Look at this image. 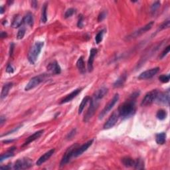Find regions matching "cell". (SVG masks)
<instances>
[{
  "instance_id": "484cf974",
  "label": "cell",
  "mask_w": 170,
  "mask_h": 170,
  "mask_svg": "<svg viewBox=\"0 0 170 170\" xmlns=\"http://www.w3.org/2000/svg\"><path fill=\"white\" fill-rule=\"evenodd\" d=\"M76 67L78 68L79 71L81 74H85L86 72L85 69V65L84 62V59H83V56H80L76 62Z\"/></svg>"
},
{
  "instance_id": "7402d4cb",
  "label": "cell",
  "mask_w": 170,
  "mask_h": 170,
  "mask_svg": "<svg viewBox=\"0 0 170 170\" xmlns=\"http://www.w3.org/2000/svg\"><path fill=\"white\" fill-rule=\"evenodd\" d=\"M13 86V83L12 82H7L6 84H5L3 86L1 93V99H4V98L6 97L7 96V94L10 92V89L12 88Z\"/></svg>"
},
{
  "instance_id": "52a82bcc",
  "label": "cell",
  "mask_w": 170,
  "mask_h": 170,
  "mask_svg": "<svg viewBox=\"0 0 170 170\" xmlns=\"http://www.w3.org/2000/svg\"><path fill=\"white\" fill-rule=\"evenodd\" d=\"M118 100H119V94H116L114 96V97L112 98V99L110 101L107 105H106V106L104 107V109L100 113L99 116H98V118H99V120H102V119L104 117V116L108 114V113L110 111V110L114 107V106L116 104V102H118Z\"/></svg>"
},
{
  "instance_id": "8d00e7d4",
  "label": "cell",
  "mask_w": 170,
  "mask_h": 170,
  "mask_svg": "<svg viewBox=\"0 0 170 170\" xmlns=\"http://www.w3.org/2000/svg\"><path fill=\"white\" fill-rule=\"evenodd\" d=\"M169 25H170L169 20H167L166 21V22H164L160 26V30H162V29H164L169 28Z\"/></svg>"
},
{
  "instance_id": "ba28073f",
  "label": "cell",
  "mask_w": 170,
  "mask_h": 170,
  "mask_svg": "<svg viewBox=\"0 0 170 170\" xmlns=\"http://www.w3.org/2000/svg\"><path fill=\"white\" fill-rule=\"evenodd\" d=\"M33 166V161L29 158H22L15 163V169H29Z\"/></svg>"
},
{
  "instance_id": "d6a6232c",
  "label": "cell",
  "mask_w": 170,
  "mask_h": 170,
  "mask_svg": "<svg viewBox=\"0 0 170 170\" xmlns=\"http://www.w3.org/2000/svg\"><path fill=\"white\" fill-rule=\"evenodd\" d=\"M25 34V28H22L20 29L18 33H17V39H22L24 37Z\"/></svg>"
},
{
  "instance_id": "7a4b0ae2",
  "label": "cell",
  "mask_w": 170,
  "mask_h": 170,
  "mask_svg": "<svg viewBox=\"0 0 170 170\" xmlns=\"http://www.w3.org/2000/svg\"><path fill=\"white\" fill-rule=\"evenodd\" d=\"M44 46V42L37 41L33 45L28 53V60L31 64H35Z\"/></svg>"
},
{
  "instance_id": "60d3db41",
  "label": "cell",
  "mask_w": 170,
  "mask_h": 170,
  "mask_svg": "<svg viewBox=\"0 0 170 170\" xmlns=\"http://www.w3.org/2000/svg\"><path fill=\"white\" fill-rule=\"evenodd\" d=\"M75 134H76V129H73L72 131H71V132L68 134L67 135V140H71L72 139L73 137L75 136Z\"/></svg>"
},
{
  "instance_id": "e0dca14e",
  "label": "cell",
  "mask_w": 170,
  "mask_h": 170,
  "mask_svg": "<svg viewBox=\"0 0 170 170\" xmlns=\"http://www.w3.org/2000/svg\"><path fill=\"white\" fill-rule=\"evenodd\" d=\"M82 91V88H77L76 90L73 91L72 92H71L69 94H68L67 96H66V97L64 98L63 99L61 100V101L60 102V104H65L67 103L70 101L72 100L74 98H75L77 95H78L80 92Z\"/></svg>"
},
{
  "instance_id": "603a6c76",
  "label": "cell",
  "mask_w": 170,
  "mask_h": 170,
  "mask_svg": "<svg viewBox=\"0 0 170 170\" xmlns=\"http://www.w3.org/2000/svg\"><path fill=\"white\" fill-rule=\"evenodd\" d=\"M16 147H11L10 149H9V150L7 151V152H5V154H1V157H0V162H2L3 161L7 159V158L10 157H12L14 156V150H16Z\"/></svg>"
},
{
  "instance_id": "30bf717a",
  "label": "cell",
  "mask_w": 170,
  "mask_h": 170,
  "mask_svg": "<svg viewBox=\"0 0 170 170\" xmlns=\"http://www.w3.org/2000/svg\"><path fill=\"white\" fill-rule=\"evenodd\" d=\"M169 90H167L163 92H159L155 101L157 104H165L168 106L169 103Z\"/></svg>"
},
{
  "instance_id": "f1b7e54d",
  "label": "cell",
  "mask_w": 170,
  "mask_h": 170,
  "mask_svg": "<svg viewBox=\"0 0 170 170\" xmlns=\"http://www.w3.org/2000/svg\"><path fill=\"white\" fill-rule=\"evenodd\" d=\"M90 100H91V98L88 96L83 98V100H82V102H81V103H80V106H79V114H80L82 112L85 106L86 105V104L88 103V102Z\"/></svg>"
},
{
  "instance_id": "b9f144b4",
  "label": "cell",
  "mask_w": 170,
  "mask_h": 170,
  "mask_svg": "<svg viewBox=\"0 0 170 170\" xmlns=\"http://www.w3.org/2000/svg\"><path fill=\"white\" fill-rule=\"evenodd\" d=\"M6 72H7V73H10V74H12V73H14V68H13V67H12V65H11V64L8 65V66L7 67Z\"/></svg>"
},
{
  "instance_id": "ab89813d",
  "label": "cell",
  "mask_w": 170,
  "mask_h": 170,
  "mask_svg": "<svg viewBox=\"0 0 170 170\" xmlns=\"http://www.w3.org/2000/svg\"><path fill=\"white\" fill-rule=\"evenodd\" d=\"M83 16L82 15H80L79 17V21L78 23H77V26L79 28H82L83 27Z\"/></svg>"
},
{
  "instance_id": "9a60e30c",
  "label": "cell",
  "mask_w": 170,
  "mask_h": 170,
  "mask_svg": "<svg viewBox=\"0 0 170 170\" xmlns=\"http://www.w3.org/2000/svg\"><path fill=\"white\" fill-rule=\"evenodd\" d=\"M44 132V130H39L37 132H35L33 134H32L31 136H30L29 137H28L27 140H25V142H24V144L22 145V147H25V146L29 145L30 143L33 142L35 140H36L37 139H38L39 138H40V137L42 136V134Z\"/></svg>"
},
{
  "instance_id": "6da1fadb",
  "label": "cell",
  "mask_w": 170,
  "mask_h": 170,
  "mask_svg": "<svg viewBox=\"0 0 170 170\" xmlns=\"http://www.w3.org/2000/svg\"><path fill=\"white\" fill-rule=\"evenodd\" d=\"M135 98H130L129 100H127L120 106L118 108V114L122 118H128L133 116L136 112Z\"/></svg>"
},
{
  "instance_id": "d6986e66",
  "label": "cell",
  "mask_w": 170,
  "mask_h": 170,
  "mask_svg": "<svg viewBox=\"0 0 170 170\" xmlns=\"http://www.w3.org/2000/svg\"><path fill=\"white\" fill-rule=\"evenodd\" d=\"M108 92V89L106 87H102L100 89L94 92V94H93V97H94L97 99L100 100L101 99L106 96Z\"/></svg>"
},
{
  "instance_id": "c3c4849f",
  "label": "cell",
  "mask_w": 170,
  "mask_h": 170,
  "mask_svg": "<svg viewBox=\"0 0 170 170\" xmlns=\"http://www.w3.org/2000/svg\"><path fill=\"white\" fill-rule=\"evenodd\" d=\"M7 37V34L6 32H4V31H2L1 33V38H6Z\"/></svg>"
},
{
  "instance_id": "9c48e42d",
  "label": "cell",
  "mask_w": 170,
  "mask_h": 170,
  "mask_svg": "<svg viewBox=\"0 0 170 170\" xmlns=\"http://www.w3.org/2000/svg\"><path fill=\"white\" fill-rule=\"evenodd\" d=\"M154 23V22H150L149 23H148L147 25H146L145 26L142 27V28H140V29H138V30H137L136 31L132 33V34L130 35L129 36H128V37H127L128 40L132 39L137 38V37H140V36H141L142 35L144 34L145 33L148 31L149 30H150L152 27H153Z\"/></svg>"
},
{
  "instance_id": "d4e9b609",
  "label": "cell",
  "mask_w": 170,
  "mask_h": 170,
  "mask_svg": "<svg viewBox=\"0 0 170 170\" xmlns=\"http://www.w3.org/2000/svg\"><path fill=\"white\" fill-rule=\"evenodd\" d=\"M156 142L157 144L163 145L166 142V134L165 132H162L157 134L156 136Z\"/></svg>"
},
{
  "instance_id": "4dcf8cb0",
  "label": "cell",
  "mask_w": 170,
  "mask_h": 170,
  "mask_svg": "<svg viewBox=\"0 0 170 170\" xmlns=\"http://www.w3.org/2000/svg\"><path fill=\"white\" fill-rule=\"evenodd\" d=\"M167 116V112L165 110L161 109L160 110H158L157 114H156V117L160 120H163L164 119H166Z\"/></svg>"
},
{
  "instance_id": "f6af8a7d",
  "label": "cell",
  "mask_w": 170,
  "mask_h": 170,
  "mask_svg": "<svg viewBox=\"0 0 170 170\" xmlns=\"http://www.w3.org/2000/svg\"><path fill=\"white\" fill-rule=\"evenodd\" d=\"M5 121H6V119H5L4 116H1V118H0V124H1V126H2L3 124L5 123Z\"/></svg>"
},
{
  "instance_id": "d590c367",
  "label": "cell",
  "mask_w": 170,
  "mask_h": 170,
  "mask_svg": "<svg viewBox=\"0 0 170 170\" xmlns=\"http://www.w3.org/2000/svg\"><path fill=\"white\" fill-rule=\"evenodd\" d=\"M74 10L73 8H69L68 10H67L66 12L65 13V18H68L73 16V15L74 13Z\"/></svg>"
},
{
  "instance_id": "74e56055",
  "label": "cell",
  "mask_w": 170,
  "mask_h": 170,
  "mask_svg": "<svg viewBox=\"0 0 170 170\" xmlns=\"http://www.w3.org/2000/svg\"><path fill=\"white\" fill-rule=\"evenodd\" d=\"M106 11H102V12H101L99 16L98 17V22H102V21L106 18Z\"/></svg>"
},
{
  "instance_id": "cb8c5ba5",
  "label": "cell",
  "mask_w": 170,
  "mask_h": 170,
  "mask_svg": "<svg viewBox=\"0 0 170 170\" xmlns=\"http://www.w3.org/2000/svg\"><path fill=\"white\" fill-rule=\"evenodd\" d=\"M122 162L126 168H132V167L134 166L135 160L130 157H124L122 159Z\"/></svg>"
},
{
  "instance_id": "f546056e",
  "label": "cell",
  "mask_w": 170,
  "mask_h": 170,
  "mask_svg": "<svg viewBox=\"0 0 170 170\" xmlns=\"http://www.w3.org/2000/svg\"><path fill=\"white\" fill-rule=\"evenodd\" d=\"M134 168L136 169H144V162L141 158L135 160Z\"/></svg>"
},
{
  "instance_id": "4fadbf2b",
  "label": "cell",
  "mask_w": 170,
  "mask_h": 170,
  "mask_svg": "<svg viewBox=\"0 0 170 170\" xmlns=\"http://www.w3.org/2000/svg\"><path fill=\"white\" fill-rule=\"evenodd\" d=\"M93 140H89L88 142L85 143L84 144H82V146H79L78 148H76V150H75L74 153V157H76L80 156V155H82L85 151H86V150H88V148L91 146V145L93 143Z\"/></svg>"
},
{
  "instance_id": "7bdbcfd3",
  "label": "cell",
  "mask_w": 170,
  "mask_h": 170,
  "mask_svg": "<svg viewBox=\"0 0 170 170\" xmlns=\"http://www.w3.org/2000/svg\"><path fill=\"white\" fill-rule=\"evenodd\" d=\"M22 126H21V125H20V126H19L17 127L16 128H15V129L12 130H11V131H10V132H8L7 134H4V135H2L1 136H7V135H9V134H12V133H13V132H16V131H17V130H18L19 129V128H20L21 127H22Z\"/></svg>"
},
{
  "instance_id": "1f68e13d",
  "label": "cell",
  "mask_w": 170,
  "mask_h": 170,
  "mask_svg": "<svg viewBox=\"0 0 170 170\" xmlns=\"http://www.w3.org/2000/svg\"><path fill=\"white\" fill-rule=\"evenodd\" d=\"M104 33V30H102L98 33V34L96 35V37H95V41H96L97 44H99L100 43H101V41H102Z\"/></svg>"
},
{
  "instance_id": "ac0fdd59",
  "label": "cell",
  "mask_w": 170,
  "mask_h": 170,
  "mask_svg": "<svg viewBox=\"0 0 170 170\" xmlns=\"http://www.w3.org/2000/svg\"><path fill=\"white\" fill-rule=\"evenodd\" d=\"M97 52L98 50L97 49L92 48L91 50L90 56H89V59L88 60V70L89 72H92V70H93V62Z\"/></svg>"
},
{
  "instance_id": "ee69618b",
  "label": "cell",
  "mask_w": 170,
  "mask_h": 170,
  "mask_svg": "<svg viewBox=\"0 0 170 170\" xmlns=\"http://www.w3.org/2000/svg\"><path fill=\"white\" fill-rule=\"evenodd\" d=\"M13 50H14V43H11L10 45V55L11 56L13 55Z\"/></svg>"
},
{
  "instance_id": "5bb4252c",
  "label": "cell",
  "mask_w": 170,
  "mask_h": 170,
  "mask_svg": "<svg viewBox=\"0 0 170 170\" xmlns=\"http://www.w3.org/2000/svg\"><path fill=\"white\" fill-rule=\"evenodd\" d=\"M47 70L53 74H59L61 72V67L59 66L58 62L56 61H53L50 62L47 67Z\"/></svg>"
},
{
  "instance_id": "44dd1931",
  "label": "cell",
  "mask_w": 170,
  "mask_h": 170,
  "mask_svg": "<svg viewBox=\"0 0 170 170\" xmlns=\"http://www.w3.org/2000/svg\"><path fill=\"white\" fill-rule=\"evenodd\" d=\"M23 24L27 25L32 27L34 23V19L33 15L31 13H27V15H25V17L23 18Z\"/></svg>"
},
{
  "instance_id": "83f0119b",
  "label": "cell",
  "mask_w": 170,
  "mask_h": 170,
  "mask_svg": "<svg viewBox=\"0 0 170 170\" xmlns=\"http://www.w3.org/2000/svg\"><path fill=\"white\" fill-rule=\"evenodd\" d=\"M23 24V19H21L19 16H17L15 17V18L13 21L12 23V27L14 28H17L19 27L22 26Z\"/></svg>"
},
{
  "instance_id": "ffe728a7",
  "label": "cell",
  "mask_w": 170,
  "mask_h": 170,
  "mask_svg": "<svg viewBox=\"0 0 170 170\" xmlns=\"http://www.w3.org/2000/svg\"><path fill=\"white\" fill-rule=\"evenodd\" d=\"M126 78H127V75L126 73H124L122 74V75L119 77V78L116 80L115 82L114 83V88H120L122 87V86L124 85L125 82H126Z\"/></svg>"
},
{
  "instance_id": "3957f363",
  "label": "cell",
  "mask_w": 170,
  "mask_h": 170,
  "mask_svg": "<svg viewBox=\"0 0 170 170\" xmlns=\"http://www.w3.org/2000/svg\"><path fill=\"white\" fill-rule=\"evenodd\" d=\"M99 100H98L97 98L92 97V98L91 99L90 106H89L87 112H86V114L85 115L84 119H83L85 122H88L92 117V116L94 114L95 112H96V110L98 108V106H99Z\"/></svg>"
},
{
  "instance_id": "f907efd6",
  "label": "cell",
  "mask_w": 170,
  "mask_h": 170,
  "mask_svg": "<svg viewBox=\"0 0 170 170\" xmlns=\"http://www.w3.org/2000/svg\"><path fill=\"white\" fill-rule=\"evenodd\" d=\"M13 142V140H5V141H4L3 142L5 143V144H7V143H10V142Z\"/></svg>"
},
{
  "instance_id": "f35d334b",
  "label": "cell",
  "mask_w": 170,
  "mask_h": 170,
  "mask_svg": "<svg viewBox=\"0 0 170 170\" xmlns=\"http://www.w3.org/2000/svg\"><path fill=\"white\" fill-rule=\"evenodd\" d=\"M169 50H170V46H168L167 47H166L165 49L163 50V51L162 53V54H161L160 59H163V57H165V56L168 55V53H169Z\"/></svg>"
},
{
  "instance_id": "4316f807",
  "label": "cell",
  "mask_w": 170,
  "mask_h": 170,
  "mask_svg": "<svg viewBox=\"0 0 170 170\" xmlns=\"http://www.w3.org/2000/svg\"><path fill=\"white\" fill-rule=\"evenodd\" d=\"M47 4H45L42 7V11H41V22L43 23H45L47 21Z\"/></svg>"
},
{
  "instance_id": "5b68a950",
  "label": "cell",
  "mask_w": 170,
  "mask_h": 170,
  "mask_svg": "<svg viewBox=\"0 0 170 170\" xmlns=\"http://www.w3.org/2000/svg\"><path fill=\"white\" fill-rule=\"evenodd\" d=\"M47 75L43 74H40V75H38L36 76L33 77V78L29 80V82L27 83V85H26L25 87V91H29L31 90V89L34 88L37 86L40 83L42 82L43 80L46 79Z\"/></svg>"
},
{
  "instance_id": "7dc6e473",
  "label": "cell",
  "mask_w": 170,
  "mask_h": 170,
  "mask_svg": "<svg viewBox=\"0 0 170 170\" xmlns=\"http://www.w3.org/2000/svg\"><path fill=\"white\" fill-rule=\"evenodd\" d=\"M0 169H3V170L10 169H11V166L10 165H7L6 166H1V168H0Z\"/></svg>"
},
{
  "instance_id": "277c9868",
  "label": "cell",
  "mask_w": 170,
  "mask_h": 170,
  "mask_svg": "<svg viewBox=\"0 0 170 170\" xmlns=\"http://www.w3.org/2000/svg\"><path fill=\"white\" fill-rule=\"evenodd\" d=\"M78 144H75L73 146H71V147L68 148L67 151H65V153L64 154L63 157H62V160L61 161L60 163V166L62 167L65 165H66L67 163L69 162V161L71 160V158L74 157V153L75 150H76V148L79 147Z\"/></svg>"
},
{
  "instance_id": "681fc988",
  "label": "cell",
  "mask_w": 170,
  "mask_h": 170,
  "mask_svg": "<svg viewBox=\"0 0 170 170\" xmlns=\"http://www.w3.org/2000/svg\"><path fill=\"white\" fill-rule=\"evenodd\" d=\"M4 12V7L1 6V10H0V13L1 14H3Z\"/></svg>"
},
{
  "instance_id": "7c38bea8",
  "label": "cell",
  "mask_w": 170,
  "mask_h": 170,
  "mask_svg": "<svg viewBox=\"0 0 170 170\" xmlns=\"http://www.w3.org/2000/svg\"><path fill=\"white\" fill-rule=\"evenodd\" d=\"M118 117H119L118 113H117L116 112H113L112 115L110 116L108 120L106 122L105 124H104V126H103L104 129L108 130L114 126V125L116 124V122H118Z\"/></svg>"
},
{
  "instance_id": "e575fe53",
  "label": "cell",
  "mask_w": 170,
  "mask_h": 170,
  "mask_svg": "<svg viewBox=\"0 0 170 170\" xmlns=\"http://www.w3.org/2000/svg\"><path fill=\"white\" fill-rule=\"evenodd\" d=\"M169 78L170 76L169 74L168 75H165V74H163V75H161L159 77V80L162 83H167L169 81Z\"/></svg>"
},
{
  "instance_id": "bcb514c9",
  "label": "cell",
  "mask_w": 170,
  "mask_h": 170,
  "mask_svg": "<svg viewBox=\"0 0 170 170\" xmlns=\"http://www.w3.org/2000/svg\"><path fill=\"white\" fill-rule=\"evenodd\" d=\"M37 5H38V3L36 1H33L31 2V7H33L36 8L37 7Z\"/></svg>"
},
{
  "instance_id": "2e32d148",
  "label": "cell",
  "mask_w": 170,
  "mask_h": 170,
  "mask_svg": "<svg viewBox=\"0 0 170 170\" xmlns=\"http://www.w3.org/2000/svg\"><path fill=\"white\" fill-rule=\"evenodd\" d=\"M55 149H51V150H50L49 151L46 152L45 154H44L43 156H41L39 158V160L36 162L37 165L41 166V165H42L43 163L47 162V161L53 156V154L55 153Z\"/></svg>"
},
{
  "instance_id": "836d02e7",
  "label": "cell",
  "mask_w": 170,
  "mask_h": 170,
  "mask_svg": "<svg viewBox=\"0 0 170 170\" xmlns=\"http://www.w3.org/2000/svg\"><path fill=\"white\" fill-rule=\"evenodd\" d=\"M160 1L154 2L151 7V12L152 13H154L157 9L160 7Z\"/></svg>"
},
{
  "instance_id": "8992f818",
  "label": "cell",
  "mask_w": 170,
  "mask_h": 170,
  "mask_svg": "<svg viewBox=\"0 0 170 170\" xmlns=\"http://www.w3.org/2000/svg\"><path fill=\"white\" fill-rule=\"evenodd\" d=\"M158 93H159V91L157 90H153L148 92V93L145 95L144 98H143L141 102V106H146L151 105V104L156 100V98Z\"/></svg>"
},
{
  "instance_id": "8fae6325",
  "label": "cell",
  "mask_w": 170,
  "mask_h": 170,
  "mask_svg": "<svg viewBox=\"0 0 170 170\" xmlns=\"http://www.w3.org/2000/svg\"><path fill=\"white\" fill-rule=\"evenodd\" d=\"M159 71H160L159 67H156L154 68H151L150 70L146 71L144 72H143L140 74L138 76V79L139 80L150 79L156 75V74L159 72Z\"/></svg>"
}]
</instances>
